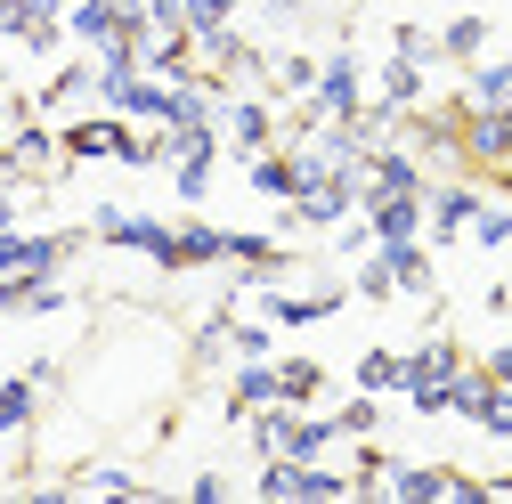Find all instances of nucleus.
<instances>
[{
  "mask_svg": "<svg viewBox=\"0 0 512 504\" xmlns=\"http://www.w3.org/2000/svg\"><path fill=\"white\" fill-rule=\"evenodd\" d=\"M187 496H196V504H220V496H228V472H196V480H187Z\"/></svg>",
  "mask_w": 512,
  "mask_h": 504,
  "instance_id": "nucleus-32",
  "label": "nucleus"
},
{
  "mask_svg": "<svg viewBox=\"0 0 512 504\" xmlns=\"http://www.w3.org/2000/svg\"><path fill=\"white\" fill-rule=\"evenodd\" d=\"M309 106H317V114H334V122H358V114H366V66H358L350 33L334 41V57H326V66H317V90H309Z\"/></svg>",
  "mask_w": 512,
  "mask_h": 504,
  "instance_id": "nucleus-2",
  "label": "nucleus"
},
{
  "mask_svg": "<svg viewBox=\"0 0 512 504\" xmlns=\"http://www.w3.org/2000/svg\"><path fill=\"white\" fill-rule=\"evenodd\" d=\"M277 383H285V399L301 407V399L326 391V366H317V358H277Z\"/></svg>",
  "mask_w": 512,
  "mask_h": 504,
  "instance_id": "nucleus-21",
  "label": "nucleus"
},
{
  "mask_svg": "<svg viewBox=\"0 0 512 504\" xmlns=\"http://www.w3.org/2000/svg\"><path fill=\"white\" fill-rule=\"evenodd\" d=\"M334 423H342V439H374L382 407H374V399H350V407H334Z\"/></svg>",
  "mask_w": 512,
  "mask_h": 504,
  "instance_id": "nucleus-29",
  "label": "nucleus"
},
{
  "mask_svg": "<svg viewBox=\"0 0 512 504\" xmlns=\"http://www.w3.org/2000/svg\"><path fill=\"white\" fill-rule=\"evenodd\" d=\"M122 139H131V114H74L66 131H57V147H66V163H98V155H122Z\"/></svg>",
  "mask_w": 512,
  "mask_h": 504,
  "instance_id": "nucleus-3",
  "label": "nucleus"
},
{
  "mask_svg": "<svg viewBox=\"0 0 512 504\" xmlns=\"http://www.w3.org/2000/svg\"><path fill=\"white\" fill-rule=\"evenodd\" d=\"M90 236H98V244H114V252H139V261H155L163 277H179V269H187V252H179V228H171V220H155V212H122V204H98V212H90Z\"/></svg>",
  "mask_w": 512,
  "mask_h": 504,
  "instance_id": "nucleus-1",
  "label": "nucleus"
},
{
  "mask_svg": "<svg viewBox=\"0 0 512 504\" xmlns=\"http://www.w3.org/2000/svg\"><path fill=\"white\" fill-rule=\"evenodd\" d=\"M220 131H228V147L252 163L269 139H277V98H236L228 90V106H220Z\"/></svg>",
  "mask_w": 512,
  "mask_h": 504,
  "instance_id": "nucleus-4",
  "label": "nucleus"
},
{
  "mask_svg": "<svg viewBox=\"0 0 512 504\" xmlns=\"http://www.w3.org/2000/svg\"><path fill=\"white\" fill-rule=\"evenodd\" d=\"M252 496H269V504L301 496V464H293V456H269V464H261V480H252Z\"/></svg>",
  "mask_w": 512,
  "mask_h": 504,
  "instance_id": "nucleus-22",
  "label": "nucleus"
},
{
  "mask_svg": "<svg viewBox=\"0 0 512 504\" xmlns=\"http://www.w3.org/2000/svg\"><path fill=\"white\" fill-rule=\"evenodd\" d=\"M244 171H252V187H261V196H277V204H293V187H301V179H293V155H285V147H261V155L244 163Z\"/></svg>",
  "mask_w": 512,
  "mask_h": 504,
  "instance_id": "nucleus-19",
  "label": "nucleus"
},
{
  "mask_svg": "<svg viewBox=\"0 0 512 504\" xmlns=\"http://www.w3.org/2000/svg\"><path fill=\"white\" fill-rule=\"evenodd\" d=\"M366 220H374V244H407V236H423V196H382V187H366Z\"/></svg>",
  "mask_w": 512,
  "mask_h": 504,
  "instance_id": "nucleus-9",
  "label": "nucleus"
},
{
  "mask_svg": "<svg viewBox=\"0 0 512 504\" xmlns=\"http://www.w3.org/2000/svg\"><path fill=\"white\" fill-rule=\"evenodd\" d=\"M33 415H41V383L33 374H9V383H0V439L33 431Z\"/></svg>",
  "mask_w": 512,
  "mask_h": 504,
  "instance_id": "nucleus-16",
  "label": "nucleus"
},
{
  "mask_svg": "<svg viewBox=\"0 0 512 504\" xmlns=\"http://www.w3.org/2000/svg\"><path fill=\"white\" fill-rule=\"evenodd\" d=\"M480 366H488V374H496V383H512V342H496V350H488V358H480Z\"/></svg>",
  "mask_w": 512,
  "mask_h": 504,
  "instance_id": "nucleus-34",
  "label": "nucleus"
},
{
  "mask_svg": "<svg viewBox=\"0 0 512 504\" xmlns=\"http://www.w3.org/2000/svg\"><path fill=\"white\" fill-rule=\"evenodd\" d=\"M66 41H82V49L122 41V0H74L66 9Z\"/></svg>",
  "mask_w": 512,
  "mask_h": 504,
  "instance_id": "nucleus-11",
  "label": "nucleus"
},
{
  "mask_svg": "<svg viewBox=\"0 0 512 504\" xmlns=\"http://www.w3.org/2000/svg\"><path fill=\"white\" fill-rule=\"evenodd\" d=\"M423 98H431V90H423V66L391 49V57H382V98H374V106H382V114H415Z\"/></svg>",
  "mask_w": 512,
  "mask_h": 504,
  "instance_id": "nucleus-12",
  "label": "nucleus"
},
{
  "mask_svg": "<svg viewBox=\"0 0 512 504\" xmlns=\"http://www.w3.org/2000/svg\"><path fill=\"white\" fill-rule=\"evenodd\" d=\"M439 57H447V66H472V57H488V17H480V9H464L456 25L439 33Z\"/></svg>",
  "mask_w": 512,
  "mask_h": 504,
  "instance_id": "nucleus-17",
  "label": "nucleus"
},
{
  "mask_svg": "<svg viewBox=\"0 0 512 504\" xmlns=\"http://www.w3.org/2000/svg\"><path fill=\"white\" fill-rule=\"evenodd\" d=\"M82 98H98V66H57V74H49V90H41L33 106L66 114V106H82Z\"/></svg>",
  "mask_w": 512,
  "mask_h": 504,
  "instance_id": "nucleus-18",
  "label": "nucleus"
},
{
  "mask_svg": "<svg viewBox=\"0 0 512 504\" xmlns=\"http://www.w3.org/2000/svg\"><path fill=\"white\" fill-rule=\"evenodd\" d=\"M212 171H220L212 155H187V163H179V179H171V187H179V204H204V196H212Z\"/></svg>",
  "mask_w": 512,
  "mask_h": 504,
  "instance_id": "nucleus-25",
  "label": "nucleus"
},
{
  "mask_svg": "<svg viewBox=\"0 0 512 504\" xmlns=\"http://www.w3.org/2000/svg\"><path fill=\"white\" fill-rule=\"evenodd\" d=\"M480 431H488V439H512V383H496V391H488V407H480Z\"/></svg>",
  "mask_w": 512,
  "mask_h": 504,
  "instance_id": "nucleus-30",
  "label": "nucleus"
},
{
  "mask_svg": "<svg viewBox=\"0 0 512 504\" xmlns=\"http://www.w3.org/2000/svg\"><path fill=\"white\" fill-rule=\"evenodd\" d=\"M480 204H488V196H480L472 179H439L431 196H423V228H431L439 244H456V236L472 228V212H480Z\"/></svg>",
  "mask_w": 512,
  "mask_h": 504,
  "instance_id": "nucleus-5",
  "label": "nucleus"
},
{
  "mask_svg": "<svg viewBox=\"0 0 512 504\" xmlns=\"http://www.w3.org/2000/svg\"><path fill=\"white\" fill-rule=\"evenodd\" d=\"M269 399H285L277 366H269V358H244V366H236V383H228V415H252V407H269Z\"/></svg>",
  "mask_w": 512,
  "mask_h": 504,
  "instance_id": "nucleus-14",
  "label": "nucleus"
},
{
  "mask_svg": "<svg viewBox=\"0 0 512 504\" xmlns=\"http://www.w3.org/2000/svg\"><path fill=\"white\" fill-rule=\"evenodd\" d=\"M456 147H464V163L504 171V163H512V114H464V122H456Z\"/></svg>",
  "mask_w": 512,
  "mask_h": 504,
  "instance_id": "nucleus-7",
  "label": "nucleus"
},
{
  "mask_svg": "<svg viewBox=\"0 0 512 504\" xmlns=\"http://www.w3.org/2000/svg\"><path fill=\"white\" fill-rule=\"evenodd\" d=\"M41 496H131V504H147L155 488H147L139 472H122V464H74L66 480H49Z\"/></svg>",
  "mask_w": 512,
  "mask_h": 504,
  "instance_id": "nucleus-6",
  "label": "nucleus"
},
{
  "mask_svg": "<svg viewBox=\"0 0 512 504\" xmlns=\"http://www.w3.org/2000/svg\"><path fill=\"white\" fill-rule=\"evenodd\" d=\"M236 9H244V0H187V33H220V25H236Z\"/></svg>",
  "mask_w": 512,
  "mask_h": 504,
  "instance_id": "nucleus-24",
  "label": "nucleus"
},
{
  "mask_svg": "<svg viewBox=\"0 0 512 504\" xmlns=\"http://www.w3.org/2000/svg\"><path fill=\"white\" fill-rule=\"evenodd\" d=\"M464 236H472V244H480V252H496V244H512V212H504V204H480V212H472V228H464Z\"/></svg>",
  "mask_w": 512,
  "mask_h": 504,
  "instance_id": "nucleus-23",
  "label": "nucleus"
},
{
  "mask_svg": "<svg viewBox=\"0 0 512 504\" xmlns=\"http://www.w3.org/2000/svg\"><path fill=\"white\" fill-rule=\"evenodd\" d=\"M350 293H366V301H391V269H382V252H366V261H358Z\"/></svg>",
  "mask_w": 512,
  "mask_h": 504,
  "instance_id": "nucleus-31",
  "label": "nucleus"
},
{
  "mask_svg": "<svg viewBox=\"0 0 512 504\" xmlns=\"http://www.w3.org/2000/svg\"><path fill=\"white\" fill-rule=\"evenodd\" d=\"M358 391H399V350H366L358 358Z\"/></svg>",
  "mask_w": 512,
  "mask_h": 504,
  "instance_id": "nucleus-26",
  "label": "nucleus"
},
{
  "mask_svg": "<svg viewBox=\"0 0 512 504\" xmlns=\"http://www.w3.org/2000/svg\"><path fill=\"white\" fill-rule=\"evenodd\" d=\"M309 90H317V57H309V49H277V57H269V98H293V106H301Z\"/></svg>",
  "mask_w": 512,
  "mask_h": 504,
  "instance_id": "nucleus-15",
  "label": "nucleus"
},
{
  "mask_svg": "<svg viewBox=\"0 0 512 504\" xmlns=\"http://www.w3.org/2000/svg\"><path fill=\"white\" fill-rule=\"evenodd\" d=\"M261 9H269V25H301V17H309V0H261Z\"/></svg>",
  "mask_w": 512,
  "mask_h": 504,
  "instance_id": "nucleus-33",
  "label": "nucleus"
},
{
  "mask_svg": "<svg viewBox=\"0 0 512 504\" xmlns=\"http://www.w3.org/2000/svg\"><path fill=\"white\" fill-rule=\"evenodd\" d=\"M0 98H17V90H9V66H0Z\"/></svg>",
  "mask_w": 512,
  "mask_h": 504,
  "instance_id": "nucleus-35",
  "label": "nucleus"
},
{
  "mask_svg": "<svg viewBox=\"0 0 512 504\" xmlns=\"http://www.w3.org/2000/svg\"><path fill=\"white\" fill-rule=\"evenodd\" d=\"M366 187H382V196H431L423 163H415L407 147H382V139H374V155H366Z\"/></svg>",
  "mask_w": 512,
  "mask_h": 504,
  "instance_id": "nucleus-8",
  "label": "nucleus"
},
{
  "mask_svg": "<svg viewBox=\"0 0 512 504\" xmlns=\"http://www.w3.org/2000/svg\"><path fill=\"white\" fill-rule=\"evenodd\" d=\"M228 350H236V358H269V350H277V326H244V318H236V326H228Z\"/></svg>",
  "mask_w": 512,
  "mask_h": 504,
  "instance_id": "nucleus-28",
  "label": "nucleus"
},
{
  "mask_svg": "<svg viewBox=\"0 0 512 504\" xmlns=\"http://www.w3.org/2000/svg\"><path fill=\"white\" fill-rule=\"evenodd\" d=\"M179 252H187V269H212V261H228V228H212V220H179Z\"/></svg>",
  "mask_w": 512,
  "mask_h": 504,
  "instance_id": "nucleus-20",
  "label": "nucleus"
},
{
  "mask_svg": "<svg viewBox=\"0 0 512 504\" xmlns=\"http://www.w3.org/2000/svg\"><path fill=\"white\" fill-rule=\"evenodd\" d=\"M374 252H382V269H391V293L431 301V252H423V236H407V244H374Z\"/></svg>",
  "mask_w": 512,
  "mask_h": 504,
  "instance_id": "nucleus-10",
  "label": "nucleus"
},
{
  "mask_svg": "<svg viewBox=\"0 0 512 504\" xmlns=\"http://www.w3.org/2000/svg\"><path fill=\"white\" fill-rule=\"evenodd\" d=\"M350 285H326V293H277L269 285V326H317V318H334Z\"/></svg>",
  "mask_w": 512,
  "mask_h": 504,
  "instance_id": "nucleus-13",
  "label": "nucleus"
},
{
  "mask_svg": "<svg viewBox=\"0 0 512 504\" xmlns=\"http://www.w3.org/2000/svg\"><path fill=\"white\" fill-rule=\"evenodd\" d=\"M391 49L415 57V66H439V33H423V25H391Z\"/></svg>",
  "mask_w": 512,
  "mask_h": 504,
  "instance_id": "nucleus-27",
  "label": "nucleus"
}]
</instances>
